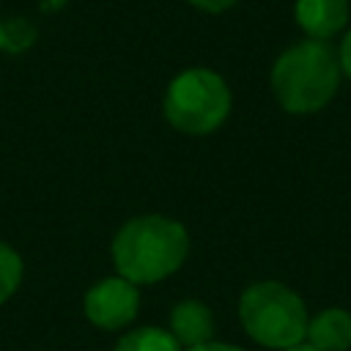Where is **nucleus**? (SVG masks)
<instances>
[{
  "mask_svg": "<svg viewBox=\"0 0 351 351\" xmlns=\"http://www.w3.org/2000/svg\"><path fill=\"white\" fill-rule=\"evenodd\" d=\"M343 82L337 47L302 38L285 47L271 63L269 85L277 104L291 115H313L332 104Z\"/></svg>",
  "mask_w": 351,
  "mask_h": 351,
  "instance_id": "f257e3e1",
  "label": "nucleus"
},
{
  "mask_svg": "<svg viewBox=\"0 0 351 351\" xmlns=\"http://www.w3.org/2000/svg\"><path fill=\"white\" fill-rule=\"evenodd\" d=\"M189 252V233L178 219L143 214L121 225L112 239V263L118 277L148 285L181 269Z\"/></svg>",
  "mask_w": 351,
  "mask_h": 351,
  "instance_id": "f03ea898",
  "label": "nucleus"
},
{
  "mask_svg": "<svg viewBox=\"0 0 351 351\" xmlns=\"http://www.w3.org/2000/svg\"><path fill=\"white\" fill-rule=\"evenodd\" d=\"M239 321L258 346L285 351L304 340L310 313L291 285L280 280H258L239 296Z\"/></svg>",
  "mask_w": 351,
  "mask_h": 351,
  "instance_id": "7ed1b4c3",
  "label": "nucleus"
},
{
  "mask_svg": "<svg viewBox=\"0 0 351 351\" xmlns=\"http://www.w3.org/2000/svg\"><path fill=\"white\" fill-rule=\"evenodd\" d=\"M233 107L230 88L222 74L195 66L176 74L165 93V118L173 129L203 137L217 132Z\"/></svg>",
  "mask_w": 351,
  "mask_h": 351,
  "instance_id": "20e7f679",
  "label": "nucleus"
},
{
  "mask_svg": "<svg viewBox=\"0 0 351 351\" xmlns=\"http://www.w3.org/2000/svg\"><path fill=\"white\" fill-rule=\"evenodd\" d=\"M140 307V291L134 282L123 280V277H104L99 280L82 299V310L85 318L107 332L123 329L134 321Z\"/></svg>",
  "mask_w": 351,
  "mask_h": 351,
  "instance_id": "39448f33",
  "label": "nucleus"
},
{
  "mask_svg": "<svg viewBox=\"0 0 351 351\" xmlns=\"http://www.w3.org/2000/svg\"><path fill=\"white\" fill-rule=\"evenodd\" d=\"M293 19L304 38L332 41L351 19V0H293Z\"/></svg>",
  "mask_w": 351,
  "mask_h": 351,
  "instance_id": "423d86ee",
  "label": "nucleus"
},
{
  "mask_svg": "<svg viewBox=\"0 0 351 351\" xmlns=\"http://www.w3.org/2000/svg\"><path fill=\"white\" fill-rule=\"evenodd\" d=\"M167 332L176 337V343H178L181 348L203 346V343H208L211 335H214V315H211V310H208L203 302H197V299H184V302L173 304Z\"/></svg>",
  "mask_w": 351,
  "mask_h": 351,
  "instance_id": "0eeeda50",
  "label": "nucleus"
},
{
  "mask_svg": "<svg viewBox=\"0 0 351 351\" xmlns=\"http://www.w3.org/2000/svg\"><path fill=\"white\" fill-rule=\"evenodd\" d=\"M304 340L318 351H351V313L346 307H324L307 321Z\"/></svg>",
  "mask_w": 351,
  "mask_h": 351,
  "instance_id": "6e6552de",
  "label": "nucleus"
},
{
  "mask_svg": "<svg viewBox=\"0 0 351 351\" xmlns=\"http://www.w3.org/2000/svg\"><path fill=\"white\" fill-rule=\"evenodd\" d=\"M115 351H181V346L176 343V337L167 329L140 326V329L126 332L115 343Z\"/></svg>",
  "mask_w": 351,
  "mask_h": 351,
  "instance_id": "1a4fd4ad",
  "label": "nucleus"
},
{
  "mask_svg": "<svg viewBox=\"0 0 351 351\" xmlns=\"http://www.w3.org/2000/svg\"><path fill=\"white\" fill-rule=\"evenodd\" d=\"M22 274H25L22 255L5 241H0V304L14 296V291L22 282Z\"/></svg>",
  "mask_w": 351,
  "mask_h": 351,
  "instance_id": "9d476101",
  "label": "nucleus"
},
{
  "mask_svg": "<svg viewBox=\"0 0 351 351\" xmlns=\"http://www.w3.org/2000/svg\"><path fill=\"white\" fill-rule=\"evenodd\" d=\"M33 38H36V30L25 19L0 22V49H5V52H22V49H27L33 44Z\"/></svg>",
  "mask_w": 351,
  "mask_h": 351,
  "instance_id": "9b49d317",
  "label": "nucleus"
},
{
  "mask_svg": "<svg viewBox=\"0 0 351 351\" xmlns=\"http://www.w3.org/2000/svg\"><path fill=\"white\" fill-rule=\"evenodd\" d=\"M337 60H340V71H343V77L351 82V27H346V33L340 36Z\"/></svg>",
  "mask_w": 351,
  "mask_h": 351,
  "instance_id": "f8f14e48",
  "label": "nucleus"
},
{
  "mask_svg": "<svg viewBox=\"0 0 351 351\" xmlns=\"http://www.w3.org/2000/svg\"><path fill=\"white\" fill-rule=\"evenodd\" d=\"M189 5H195L197 11H206V14H222L228 8H233L239 0H186Z\"/></svg>",
  "mask_w": 351,
  "mask_h": 351,
  "instance_id": "ddd939ff",
  "label": "nucleus"
},
{
  "mask_svg": "<svg viewBox=\"0 0 351 351\" xmlns=\"http://www.w3.org/2000/svg\"><path fill=\"white\" fill-rule=\"evenodd\" d=\"M186 351H247V348L233 346V343H217V340H208V343H203V346H192V348H186Z\"/></svg>",
  "mask_w": 351,
  "mask_h": 351,
  "instance_id": "4468645a",
  "label": "nucleus"
},
{
  "mask_svg": "<svg viewBox=\"0 0 351 351\" xmlns=\"http://www.w3.org/2000/svg\"><path fill=\"white\" fill-rule=\"evenodd\" d=\"M285 351H318V348L310 346L307 340H302V343H296V346H291V348H285Z\"/></svg>",
  "mask_w": 351,
  "mask_h": 351,
  "instance_id": "2eb2a0df",
  "label": "nucleus"
}]
</instances>
